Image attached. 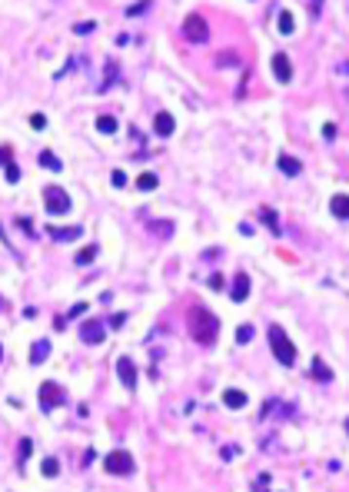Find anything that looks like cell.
Instances as JSON below:
<instances>
[{"mask_svg": "<svg viewBox=\"0 0 349 492\" xmlns=\"http://www.w3.org/2000/svg\"><path fill=\"white\" fill-rule=\"evenodd\" d=\"M190 333H193V340H196V342L210 346V342L216 340V333H220V322H216V316H213L210 309L193 306V309H190Z\"/></svg>", "mask_w": 349, "mask_h": 492, "instance_id": "cell-1", "label": "cell"}, {"mask_svg": "<svg viewBox=\"0 0 349 492\" xmlns=\"http://www.w3.org/2000/svg\"><path fill=\"white\" fill-rule=\"evenodd\" d=\"M270 346H273V356L283 366H293L296 362V346L290 342V336L279 329V326H270Z\"/></svg>", "mask_w": 349, "mask_h": 492, "instance_id": "cell-2", "label": "cell"}, {"mask_svg": "<svg viewBox=\"0 0 349 492\" xmlns=\"http://www.w3.org/2000/svg\"><path fill=\"white\" fill-rule=\"evenodd\" d=\"M206 20H203V14H186L183 20V37L190 40V43H203L206 40Z\"/></svg>", "mask_w": 349, "mask_h": 492, "instance_id": "cell-3", "label": "cell"}, {"mask_svg": "<svg viewBox=\"0 0 349 492\" xmlns=\"http://www.w3.org/2000/svg\"><path fill=\"white\" fill-rule=\"evenodd\" d=\"M43 203H47V209L54 216H60V213L70 209V196H67V189H60V187H47L43 189Z\"/></svg>", "mask_w": 349, "mask_h": 492, "instance_id": "cell-4", "label": "cell"}, {"mask_svg": "<svg viewBox=\"0 0 349 492\" xmlns=\"http://www.w3.org/2000/svg\"><path fill=\"white\" fill-rule=\"evenodd\" d=\"M103 462H107V473H113V475H127L130 469H133V459H130V453H123V449H113Z\"/></svg>", "mask_w": 349, "mask_h": 492, "instance_id": "cell-5", "label": "cell"}, {"mask_svg": "<svg viewBox=\"0 0 349 492\" xmlns=\"http://www.w3.org/2000/svg\"><path fill=\"white\" fill-rule=\"evenodd\" d=\"M63 399L67 396H63V389H60L57 382H43V386H40V406H43V413L54 409V406H60Z\"/></svg>", "mask_w": 349, "mask_h": 492, "instance_id": "cell-6", "label": "cell"}, {"mask_svg": "<svg viewBox=\"0 0 349 492\" xmlns=\"http://www.w3.org/2000/svg\"><path fill=\"white\" fill-rule=\"evenodd\" d=\"M116 376H120V382H123L127 389H136V366H133V360L120 356V360H116Z\"/></svg>", "mask_w": 349, "mask_h": 492, "instance_id": "cell-7", "label": "cell"}, {"mask_svg": "<svg viewBox=\"0 0 349 492\" xmlns=\"http://www.w3.org/2000/svg\"><path fill=\"white\" fill-rule=\"evenodd\" d=\"M103 336H107V333H103V322L100 320H87L80 326V340L83 342H103Z\"/></svg>", "mask_w": 349, "mask_h": 492, "instance_id": "cell-8", "label": "cell"}, {"mask_svg": "<svg viewBox=\"0 0 349 492\" xmlns=\"http://www.w3.org/2000/svg\"><path fill=\"white\" fill-rule=\"evenodd\" d=\"M246 296H250V276H246V273H236V276H233V289H230V300H233V303H243Z\"/></svg>", "mask_w": 349, "mask_h": 492, "instance_id": "cell-9", "label": "cell"}, {"mask_svg": "<svg viewBox=\"0 0 349 492\" xmlns=\"http://www.w3.org/2000/svg\"><path fill=\"white\" fill-rule=\"evenodd\" d=\"M153 130H156V136H173L176 120H173L170 114H156V116H153Z\"/></svg>", "mask_w": 349, "mask_h": 492, "instance_id": "cell-10", "label": "cell"}, {"mask_svg": "<svg viewBox=\"0 0 349 492\" xmlns=\"http://www.w3.org/2000/svg\"><path fill=\"white\" fill-rule=\"evenodd\" d=\"M273 74L279 83H290V76H293V70H290V60L283 57V54H276L273 57Z\"/></svg>", "mask_w": 349, "mask_h": 492, "instance_id": "cell-11", "label": "cell"}, {"mask_svg": "<svg viewBox=\"0 0 349 492\" xmlns=\"http://www.w3.org/2000/svg\"><path fill=\"white\" fill-rule=\"evenodd\" d=\"M223 406L243 409V406H246V393H243V389H226V393H223Z\"/></svg>", "mask_w": 349, "mask_h": 492, "instance_id": "cell-12", "label": "cell"}, {"mask_svg": "<svg viewBox=\"0 0 349 492\" xmlns=\"http://www.w3.org/2000/svg\"><path fill=\"white\" fill-rule=\"evenodd\" d=\"M279 170L290 173V176H296V173H303V163H299L296 156H286V153H283V156H279Z\"/></svg>", "mask_w": 349, "mask_h": 492, "instance_id": "cell-13", "label": "cell"}, {"mask_svg": "<svg viewBox=\"0 0 349 492\" xmlns=\"http://www.w3.org/2000/svg\"><path fill=\"white\" fill-rule=\"evenodd\" d=\"M312 376L319 379V382H330V379H332V369L319 360V356H316V360H312Z\"/></svg>", "mask_w": 349, "mask_h": 492, "instance_id": "cell-14", "label": "cell"}, {"mask_svg": "<svg viewBox=\"0 0 349 492\" xmlns=\"http://www.w3.org/2000/svg\"><path fill=\"white\" fill-rule=\"evenodd\" d=\"M332 213L339 220H349V196H332Z\"/></svg>", "mask_w": 349, "mask_h": 492, "instance_id": "cell-15", "label": "cell"}, {"mask_svg": "<svg viewBox=\"0 0 349 492\" xmlns=\"http://www.w3.org/2000/svg\"><path fill=\"white\" fill-rule=\"evenodd\" d=\"M47 353H50V342H43V340H37L34 346H30V360H34V362H43Z\"/></svg>", "mask_w": 349, "mask_h": 492, "instance_id": "cell-16", "label": "cell"}, {"mask_svg": "<svg viewBox=\"0 0 349 492\" xmlns=\"http://www.w3.org/2000/svg\"><path fill=\"white\" fill-rule=\"evenodd\" d=\"M276 27H279V34H293V27H296V23H293V14H290V10H283V14H279V20H276Z\"/></svg>", "mask_w": 349, "mask_h": 492, "instance_id": "cell-17", "label": "cell"}, {"mask_svg": "<svg viewBox=\"0 0 349 492\" xmlns=\"http://www.w3.org/2000/svg\"><path fill=\"white\" fill-rule=\"evenodd\" d=\"M97 130L110 136V133H116V120L113 116H97Z\"/></svg>", "mask_w": 349, "mask_h": 492, "instance_id": "cell-18", "label": "cell"}, {"mask_svg": "<svg viewBox=\"0 0 349 492\" xmlns=\"http://www.w3.org/2000/svg\"><path fill=\"white\" fill-rule=\"evenodd\" d=\"M97 253H100L97 246H83V249L77 253V263H93V260H97Z\"/></svg>", "mask_w": 349, "mask_h": 492, "instance_id": "cell-19", "label": "cell"}, {"mask_svg": "<svg viewBox=\"0 0 349 492\" xmlns=\"http://www.w3.org/2000/svg\"><path fill=\"white\" fill-rule=\"evenodd\" d=\"M136 187H140V189H153V187H156V176H153V173H143V176L136 180Z\"/></svg>", "mask_w": 349, "mask_h": 492, "instance_id": "cell-20", "label": "cell"}, {"mask_svg": "<svg viewBox=\"0 0 349 492\" xmlns=\"http://www.w3.org/2000/svg\"><path fill=\"white\" fill-rule=\"evenodd\" d=\"M60 473V462L57 459H43V475H57Z\"/></svg>", "mask_w": 349, "mask_h": 492, "instance_id": "cell-21", "label": "cell"}, {"mask_svg": "<svg viewBox=\"0 0 349 492\" xmlns=\"http://www.w3.org/2000/svg\"><path fill=\"white\" fill-rule=\"evenodd\" d=\"M236 340H239V342H250V340H253V326H239V329H236Z\"/></svg>", "mask_w": 349, "mask_h": 492, "instance_id": "cell-22", "label": "cell"}, {"mask_svg": "<svg viewBox=\"0 0 349 492\" xmlns=\"http://www.w3.org/2000/svg\"><path fill=\"white\" fill-rule=\"evenodd\" d=\"M80 236V227H70V229H60L57 233V240H77Z\"/></svg>", "mask_w": 349, "mask_h": 492, "instance_id": "cell-23", "label": "cell"}, {"mask_svg": "<svg viewBox=\"0 0 349 492\" xmlns=\"http://www.w3.org/2000/svg\"><path fill=\"white\" fill-rule=\"evenodd\" d=\"M110 183H113V187H127V173H123V170H113Z\"/></svg>", "mask_w": 349, "mask_h": 492, "instance_id": "cell-24", "label": "cell"}, {"mask_svg": "<svg viewBox=\"0 0 349 492\" xmlns=\"http://www.w3.org/2000/svg\"><path fill=\"white\" fill-rule=\"evenodd\" d=\"M3 176H7V183H17V180H20V170L14 167V163H7V173H3Z\"/></svg>", "mask_w": 349, "mask_h": 492, "instance_id": "cell-25", "label": "cell"}, {"mask_svg": "<svg viewBox=\"0 0 349 492\" xmlns=\"http://www.w3.org/2000/svg\"><path fill=\"white\" fill-rule=\"evenodd\" d=\"M30 127H34V130H43V127H47V116H43V114H34V116H30Z\"/></svg>", "mask_w": 349, "mask_h": 492, "instance_id": "cell-26", "label": "cell"}, {"mask_svg": "<svg viewBox=\"0 0 349 492\" xmlns=\"http://www.w3.org/2000/svg\"><path fill=\"white\" fill-rule=\"evenodd\" d=\"M143 10H147V3H130V7H127V14H130V17H140Z\"/></svg>", "mask_w": 349, "mask_h": 492, "instance_id": "cell-27", "label": "cell"}, {"mask_svg": "<svg viewBox=\"0 0 349 492\" xmlns=\"http://www.w3.org/2000/svg\"><path fill=\"white\" fill-rule=\"evenodd\" d=\"M40 163H47L50 170H60V163H57V160L50 156V153H40Z\"/></svg>", "mask_w": 349, "mask_h": 492, "instance_id": "cell-28", "label": "cell"}, {"mask_svg": "<svg viewBox=\"0 0 349 492\" xmlns=\"http://www.w3.org/2000/svg\"><path fill=\"white\" fill-rule=\"evenodd\" d=\"M87 313V303H77V306H70V320H77V316H83Z\"/></svg>", "mask_w": 349, "mask_h": 492, "instance_id": "cell-29", "label": "cell"}, {"mask_svg": "<svg viewBox=\"0 0 349 492\" xmlns=\"http://www.w3.org/2000/svg\"><path fill=\"white\" fill-rule=\"evenodd\" d=\"M90 30H93V23H90V20H83V23H77V34H90Z\"/></svg>", "mask_w": 349, "mask_h": 492, "instance_id": "cell-30", "label": "cell"}, {"mask_svg": "<svg viewBox=\"0 0 349 492\" xmlns=\"http://www.w3.org/2000/svg\"><path fill=\"white\" fill-rule=\"evenodd\" d=\"M210 286H213V289H220V286H223V276H220V273H213V276H210Z\"/></svg>", "mask_w": 349, "mask_h": 492, "instance_id": "cell-31", "label": "cell"}, {"mask_svg": "<svg viewBox=\"0 0 349 492\" xmlns=\"http://www.w3.org/2000/svg\"><path fill=\"white\" fill-rule=\"evenodd\" d=\"M323 136H326V140H332V136H336V127H332V123H326V127H323Z\"/></svg>", "mask_w": 349, "mask_h": 492, "instance_id": "cell-32", "label": "cell"}, {"mask_svg": "<svg viewBox=\"0 0 349 492\" xmlns=\"http://www.w3.org/2000/svg\"><path fill=\"white\" fill-rule=\"evenodd\" d=\"M30 449H34V446H30V439H23V442H20V455H30Z\"/></svg>", "mask_w": 349, "mask_h": 492, "instance_id": "cell-33", "label": "cell"}, {"mask_svg": "<svg viewBox=\"0 0 349 492\" xmlns=\"http://www.w3.org/2000/svg\"><path fill=\"white\" fill-rule=\"evenodd\" d=\"M110 326H123V313H113V316H110Z\"/></svg>", "mask_w": 349, "mask_h": 492, "instance_id": "cell-34", "label": "cell"}]
</instances>
